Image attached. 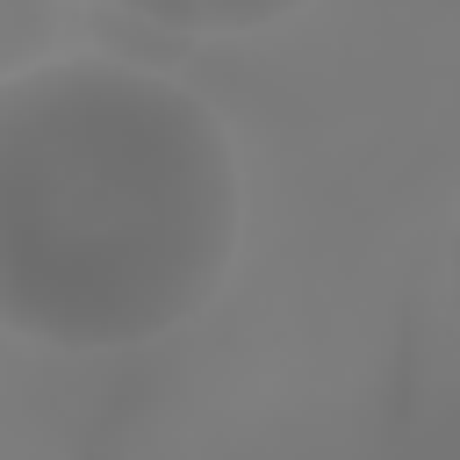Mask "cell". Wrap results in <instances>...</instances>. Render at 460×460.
Here are the masks:
<instances>
[{
    "instance_id": "4",
    "label": "cell",
    "mask_w": 460,
    "mask_h": 460,
    "mask_svg": "<svg viewBox=\"0 0 460 460\" xmlns=\"http://www.w3.org/2000/svg\"><path fill=\"white\" fill-rule=\"evenodd\" d=\"M446 266H453V309H460V223H453V259Z\"/></svg>"
},
{
    "instance_id": "1",
    "label": "cell",
    "mask_w": 460,
    "mask_h": 460,
    "mask_svg": "<svg viewBox=\"0 0 460 460\" xmlns=\"http://www.w3.org/2000/svg\"><path fill=\"white\" fill-rule=\"evenodd\" d=\"M237 223V151L172 72L86 50L0 79V331L151 345L216 302Z\"/></svg>"
},
{
    "instance_id": "2",
    "label": "cell",
    "mask_w": 460,
    "mask_h": 460,
    "mask_svg": "<svg viewBox=\"0 0 460 460\" xmlns=\"http://www.w3.org/2000/svg\"><path fill=\"white\" fill-rule=\"evenodd\" d=\"M115 7L158 36H244L302 14L309 0H115Z\"/></svg>"
},
{
    "instance_id": "3",
    "label": "cell",
    "mask_w": 460,
    "mask_h": 460,
    "mask_svg": "<svg viewBox=\"0 0 460 460\" xmlns=\"http://www.w3.org/2000/svg\"><path fill=\"white\" fill-rule=\"evenodd\" d=\"M58 58V0H0V79Z\"/></svg>"
}]
</instances>
